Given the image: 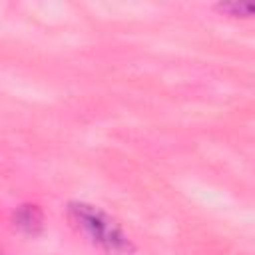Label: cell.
Instances as JSON below:
<instances>
[{"mask_svg": "<svg viewBox=\"0 0 255 255\" xmlns=\"http://www.w3.org/2000/svg\"><path fill=\"white\" fill-rule=\"evenodd\" d=\"M42 221H44V217H42V211L38 209V205H22L14 213L16 227L26 233H38L42 229Z\"/></svg>", "mask_w": 255, "mask_h": 255, "instance_id": "2", "label": "cell"}, {"mask_svg": "<svg viewBox=\"0 0 255 255\" xmlns=\"http://www.w3.org/2000/svg\"><path fill=\"white\" fill-rule=\"evenodd\" d=\"M68 219L72 227L82 233L94 245L110 253H131L133 245L118 219H114L104 209L90 203H70Z\"/></svg>", "mask_w": 255, "mask_h": 255, "instance_id": "1", "label": "cell"}, {"mask_svg": "<svg viewBox=\"0 0 255 255\" xmlns=\"http://www.w3.org/2000/svg\"><path fill=\"white\" fill-rule=\"evenodd\" d=\"M217 10L229 14V16H251L255 12V6L251 2H237V0H231V2H221L217 4Z\"/></svg>", "mask_w": 255, "mask_h": 255, "instance_id": "3", "label": "cell"}]
</instances>
